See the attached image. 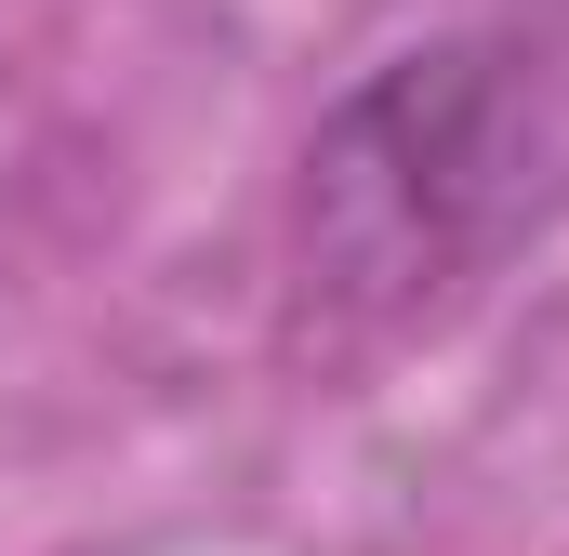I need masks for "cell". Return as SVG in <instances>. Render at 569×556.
<instances>
[{
  "mask_svg": "<svg viewBox=\"0 0 569 556\" xmlns=\"http://www.w3.org/2000/svg\"><path fill=\"white\" fill-rule=\"evenodd\" d=\"M569 226V0L385 53L291 172V305L331 345L425 331Z\"/></svg>",
  "mask_w": 569,
  "mask_h": 556,
  "instance_id": "1",
  "label": "cell"
}]
</instances>
